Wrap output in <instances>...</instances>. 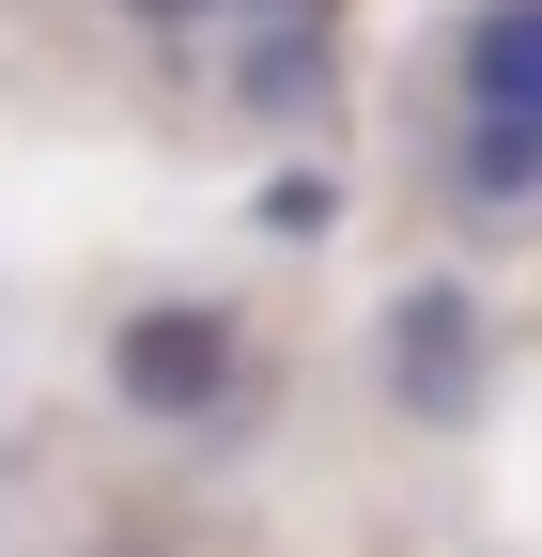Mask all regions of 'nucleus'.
Returning <instances> with one entry per match:
<instances>
[{"label": "nucleus", "mask_w": 542, "mask_h": 557, "mask_svg": "<svg viewBox=\"0 0 542 557\" xmlns=\"http://www.w3.org/2000/svg\"><path fill=\"white\" fill-rule=\"evenodd\" d=\"M109 387L140 403V418H233V387H248V325L233 310H201V295H171V310H124V341H109Z\"/></svg>", "instance_id": "obj_2"}, {"label": "nucleus", "mask_w": 542, "mask_h": 557, "mask_svg": "<svg viewBox=\"0 0 542 557\" xmlns=\"http://www.w3.org/2000/svg\"><path fill=\"white\" fill-rule=\"evenodd\" d=\"M449 78H465V124H449V186L465 201H542V0H481L449 47Z\"/></svg>", "instance_id": "obj_1"}, {"label": "nucleus", "mask_w": 542, "mask_h": 557, "mask_svg": "<svg viewBox=\"0 0 542 557\" xmlns=\"http://www.w3.org/2000/svg\"><path fill=\"white\" fill-rule=\"evenodd\" d=\"M263 233H280V248L342 233V171H280V186H263Z\"/></svg>", "instance_id": "obj_4"}, {"label": "nucleus", "mask_w": 542, "mask_h": 557, "mask_svg": "<svg viewBox=\"0 0 542 557\" xmlns=\"http://www.w3.org/2000/svg\"><path fill=\"white\" fill-rule=\"evenodd\" d=\"M387 403L434 418V434L481 403V295H465V278H419V295L387 310Z\"/></svg>", "instance_id": "obj_3"}]
</instances>
